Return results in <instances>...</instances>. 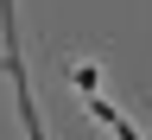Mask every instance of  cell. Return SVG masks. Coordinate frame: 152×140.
I'll list each match as a JSON object with an SVG mask.
<instances>
[{
  "mask_svg": "<svg viewBox=\"0 0 152 140\" xmlns=\"http://www.w3.org/2000/svg\"><path fill=\"white\" fill-rule=\"evenodd\" d=\"M83 102H89V121H95V127H108L114 140H146V134H140V127H133V121H127V115H121V108H114V102H108V96H102V89H95V96H83Z\"/></svg>",
  "mask_w": 152,
  "mask_h": 140,
  "instance_id": "1",
  "label": "cell"
},
{
  "mask_svg": "<svg viewBox=\"0 0 152 140\" xmlns=\"http://www.w3.org/2000/svg\"><path fill=\"white\" fill-rule=\"evenodd\" d=\"M70 83L83 96H95V89H102V70H95V64H70Z\"/></svg>",
  "mask_w": 152,
  "mask_h": 140,
  "instance_id": "2",
  "label": "cell"
}]
</instances>
